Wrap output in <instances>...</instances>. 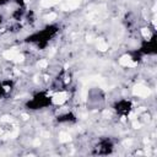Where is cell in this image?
<instances>
[{"mask_svg":"<svg viewBox=\"0 0 157 157\" xmlns=\"http://www.w3.org/2000/svg\"><path fill=\"white\" fill-rule=\"evenodd\" d=\"M58 32H59V27L56 25H48V26L43 27L40 31H37V32L32 33L31 36H28L26 38V42L36 45L39 49H44L49 44L52 38H54L56 36Z\"/></svg>","mask_w":157,"mask_h":157,"instance_id":"6da1fadb","label":"cell"},{"mask_svg":"<svg viewBox=\"0 0 157 157\" xmlns=\"http://www.w3.org/2000/svg\"><path fill=\"white\" fill-rule=\"evenodd\" d=\"M54 103L53 97L49 94L47 91H39L34 93L27 102H26V108L29 110H40L49 108Z\"/></svg>","mask_w":157,"mask_h":157,"instance_id":"7a4b0ae2","label":"cell"},{"mask_svg":"<svg viewBox=\"0 0 157 157\" xmlns=\"http://www.w3.org/2000/svg\"><path fill=\"white\" fill-rule=\"evenodd\" d=\"M113 110L115 112L117 115L119 117H128L131 110H132V102L128 98H121V99H118L113 103Z\"/></svg>","mask_w":157,"mask_h":157,"instance_id":"3957f363","label":"cell"},{"mask_svg":"<svg viewBox=\"0 0 157 157\" xmlns=\"http://www.w3.org/2000/svg\"><path fill=\"white\" fill-rule=\"evenodd\" d=\"M94 150L97 155H109L114 150V142L109 137H103L97 142Z\"/></svg>","mask_w":157,"mask_h":157,"instance_id":"277c9868","label":"cell"},{"mask_svg":"<svg viewBox=\"0 0 157 157\" xmlns=\"http://www.w3.org/2000/svg\"><path fill=\"white\" fill-rule=\"evenodd\" d=\"M56 121L60 124H72L76 121V115L72 112H65L56 117Z\"/></svg>","mask_w":157,"mask_h":157,"instance_id":"5b68a950","label":"cell"},{"mask_svg":"<svg viewBox=\"0 0 157 157\" xmlns=\"http://www.w3.org/2000/svg\"><path fill=\"white\" fill-rule=\"evenodd\" d=\"M11 87H12V82L10 80L1 81L0 82V99L4 98V97H6L10 93V91L12 90Z\"/></svg>","mask_w":157,"mask_h":157,"instance_id":"8992f818","label":"cell"},{"mask_svg":"<svg viewBox=\"0 0 157 157\" xmlns=\"http://www.w3.org/2000/svg\"><path fill=\"white\" fill-rule=\"evenodd\" d=\"M10 1H11V0H0V6H5V5H7Z\"/></svg>","mask_w":157,"mask_h":157,"instance_id":"52a82bcc","label":"cell"},{"mask_svg":"<svg viewBox=\"0 0 157 157\" xmlns=\"http://www.w3.org/2000/svg\"><path fill=\"white\" fill-rule=\"evenodd\" d=\"M1 22H2V16L0 15V25H1Z\"/></svg>","mask_w":157,"mask_h":157,"instance_id":"ba28073f","label":"cell"}]
</instances>
